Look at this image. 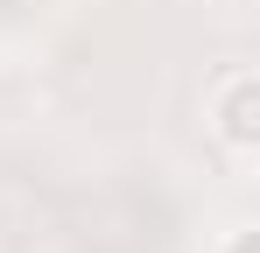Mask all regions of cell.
I'll return each mask as SVG.
<instances>
[{"instance_id":"cell-1","label":"cell","mask_w":260,"mask_h":253,"mask_svg":"<svg viewBox=\"0 0 260 253\" xmlns=\"http://www.w3.org/2000/svg\"><path fill=\"white\" fill-rule=\"evenodd\" d=\"M204 126H211L218 148L239 155V162L260 148V71L253 64H232V71L204 91Z\"/></svg>"},{"instance_id":"cell-2","label":"cell","mask_w":260,"mask_h":253,"mask_svg":"<svg viewBox=\"0 0 260 253\" xmlns=\"http://www.w3.org/2000/svg\"><path fill=\"white\" fill-rule=\"evenodd\" d=\"M211 253H260V232H253V225H232V232H225Z\"/></svg>"}]
</instances>
